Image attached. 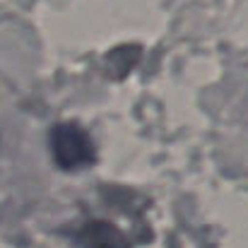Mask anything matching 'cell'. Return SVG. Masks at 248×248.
Masks as SVG:
<instances>
[{
	"mask_svg": "<svg viewBox=\"0 0 248 248\" xmlns=\"http://www.w3.org/2000/svg\"><path fill=\"white\" fill-rule=\"evenodd\" d=\"M51 152L61 169H82L94 162V145L75 123H61L51 130Z\"/></svg>",
	"mask_w": 248,
	"mask_h": 248,
	"instance_id": "6da1fadb",
	"label": "cell"
},
{
	"mask_svg": "<svg viewBox=\"0 0 248 248\" xmlns=\"http://www.w3.org/2000/svg\"><path fill=\"white\" fill-rule=\"evenodd\" d=\"M82 244L87 248H128L125 236L108 222H92L80 234Z\"/></svg>",
	"mask_w": 248,
	"mask_h": 248,
	"instance_id": "7a4b0ae2",
	"label": "cell"
},
{
	"mask_svg": "<svg viewBox=\"0 0 248 248\" xmlns=\"http://www.w3.org/2000/svg\"><path fill=\"white\" fill-rule=\"evenodd\" d=\"M138 56H140V48H138V46H123V48L113 51V53L106 58V65H108V70H111L113 78H123V75H128V70L135 65Z\"/></svg>",
	"mask_w": 248,
	"mask_h": 248,
	"instance_id": "3957f363",
	"label": "cell"
}]
</instances>
